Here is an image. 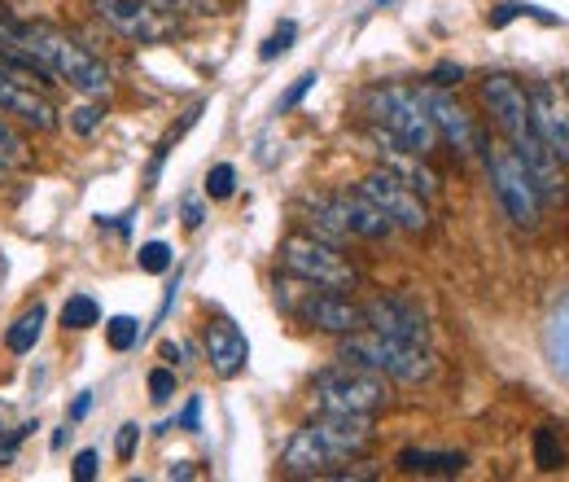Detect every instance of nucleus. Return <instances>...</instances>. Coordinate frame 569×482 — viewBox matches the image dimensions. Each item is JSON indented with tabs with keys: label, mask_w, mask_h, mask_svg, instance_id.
I'll return each mask as SVG.
<instances>
[{
	"label": "nucleus",
	"mask_w": 569,
	"mask_h": 482,
	"mask_svg": "<svg viewBox=\"0 0 569 482\" xmlns=\"http://www.w3.org/2000/svg\"><path fill=\"white\" fill-rule=\"evenodd\" d=\"M368 443H372L368 412H320L285 443L281 474L285 479H334V470L363 457Z\"/></svg>",
	"instance_id": "nucleus-1"
},
{
	"label": "nucleus",
	"mask_w": 569,
	"mask_h": 482,
	"mask_svg": "<svg viewBox=\"0 0 569 482\" xmlns=\"http://www.w3.org/2000/svg\"><path fill=\"white\" fill-rule=\"evenodd\" d=\"M18 44H27L62 84H71L84 97H110L114 80L102 57H93L75 35H66L53 22H22L18 27Z\"/></svg>",
	"instance_id": "nucleus-2"
},
{
	"label": "nucleus",
	"mask_w": 569,
	"mask_h": 482,
	"mask_svg": "<svg viewBox=\"0 0 569 482\" xmlns=\"http://www.w3.org/2000/svg\"><path fill=\"white\" fill-rule=\"evenodd\" d=\"M363 111L372 115V123L381 132H390L403 149L412 154H430L434 140H439V127L430 119V106H425V88H408V84H377L363 93Z\"/></svg>",
	"instance_id": "nucleus-3"
},
{
	"label": "nucleus",
	"mask_w": 569,
	"mask_h": 482,
	"mask_svg": "<svg viewBox=\"0 0 569 482\" xmlns=\"http://www.w3.org/2000/svg\"><path fill=\"white\" fill-rule=\"evenodd\" d=\"M276 298L307 329H320V334H334V338L363 329V307L346 290H329V285H316V281L298 276V285H289V281L276 285Z\"/></svg>",
	"instance_id": "nucleus-4"
},
{
	"label": "nucleus",
	"mask_w": 569,
	"mask_h": 482,
	"mask_svg": "<svg viewBox=\"0 0 569 482\" xmlns=\"http://www.w3.org/2000/svg\"><path fill=\"white\" fill-rule=\"evenodd\" d=\"M341 360L363 364L381 377H394V381H425L434 373V360H430V347L421 343H399V338H386L377 329H355L341 338Z\"/></svg>",
	"instance_id": "nucleus-5"
},
{
	"label": "nucleus",
	"mask_w": 569,
	"mask_h": 482,
	"mask_svg": "<svg viewBox=\"0 0 569 482\" xmlns=\"http://www.w3.org/2000/svg\"><path fill=\"white\" fill-rule=\"evenodd\" d=\"M312 395H316V404L325 412H368L372 417V412H381L390 404V381L381 373L363 368V364L341 360L316 373Z\"/></svg>",
	"instance_id": "nucleus-6"
},
{
	"label": "nucleus",
	"mask_w": 569,
	"mask_h": 482,
	"mask_svg": "<svg viewBox=\"0 0 569 482\" xmlns=\"http://www.w3.org/2000/svg\"><path fill=\"white\" fill-rule=\"evenodd\" d=\"M482 149H486V171H491V185H495L499 207L508 211V220L517 229H535L539 224V211H544V193H539L530 167L504 140H486Z\"/></svg>",
	"instance_id": "nucleus-7"
},
{
	"label": "nucleus",
	"mask_w": 569,
	"mask_h": 482,
	"mask_svg": "<svg viewBox=\"0 0 569 482\" xmlns=\"http://www.w3.org/2000/svg\"><path fill=\"white\" fill-rule=\"evenodd\" d=\"M281 268L289 276H303V281H316V285H329V290H355L359 285V272L355 263L341 254L334 241L316 238V233H289L276 250Z\"/></svg>",
	"instance_id": "nucleus-8"
},
{
	"label": "nucleus",
	"mask_w": 569,
	"mask_h": 482,
	"mask_svg": "<svg viewBox=\"0 0 569 482\" xmlns=\"http://www.w3.org/2000/svg\"><path fill=\"white\" fill-rule=\"evenodd\" d=\"M381 211H386V220L394 224V229H403V233H425L430 229V211H425V193H417V189H408L390 167H377L372 176H363V185H359Z\"/></svg>",
	"instance_id": "nucleus-9"
},
{
	"label": "nucleus",
	"mask_w": 569,
	"mask_h": 482,
	"mask_svg": "<svg viewBox=\"0 0 569 482\" xmlns=\"http://www.w3.org/2000/svg\"><path fill=\"white\" fill-rule=\"evenodd\" d=\"M97 18L114 27L118 35L136 40V44H158L167 35H176V18L158 13L149 0H93Z\"/></svg>",
	"instance_id": "nucleus-10"
},
{
	"label": "nucleus",
	"mask_w": 569,
	"mask_h": 482,
	"mask_svg": "<svg viewBox=\"0 0 569 482\" xmlns=\"http://www.w3.org/2000/svg\"><path fill=\"white\" fill-rule=\"evenodd\" d=\"M482 102H486V111L495 115L499 132H504L513 145H517L521 136L535 132V119H530V93H526L513 75H491V80H482Z\"/></svg>",
	"instance_id": "nucleus-11"
},
{
	"label": "nucleus",
	"mask_w": 569,
	"mask_h": 482,
	"mask_svg": "<svg viewBox=\"0 0 569 482\" xmlns=\"http://www.w3.org/2000/svg\"><path fill=\"white\" fill-rule=\"evenodd\" d=\"M0 111L9 115V119H22L27 127H35V132H53L57 127V106L44 97V88H35V84H27L13 66H4L0 62Z\"/></svg>",
	"instance_id": "nucleus-12"
},
{
	"label": "nucleus",
	"mask_w": 569,
	"mask_h": 482,
	"mask_svg": "<svg viewBox=\"0 0 569 482\" xmlns=\"http://www.w3.org/2000/svg\"><path fill=\"white\" fill-rule=\"evenodd\" d=\"M530 119H535V132L544 136V145L569 163V97L557 88V84H535L530 88Z\"/></svg>",
	"instance_id": "nucleus-13"
},
{
	"label": "nucleus",
	"mask_w": 569,
	"mask_h": 482,
	"mask_svg": "<svg viewBox=\"0 0 569 482\" xmlns=\"http://www.w3.org/2000/svg\"><path fill=\"white\" fill-rule=\"evenodd\" d=\"M329 207L338 211L341 229H346L350 238L381 241L394 233V224L386 220V211H381L363 189H334V193H329Z\"/></svg>",
	"instance_id": "nucleus-14"
},
{
	"label": "nucleus",
	"mask_w": 569,
	"mask_h": 482,
	"mask_svg": "<svg viewBox=\"0 0 569 482\" xmlns=\"http://www.w3.org/2000/svg\"><path fill=\"white\" fill-rule=\"evenodd\" d=\"M363 325L377 329V334H386V338H399V343H421V347L430 343L425 316L412 303H403V298H372L363 307Z\"/></svg>",
	"instance_id": "nucleus-15"
},
{
	"label": "nucleus",
	"mask_w": 569,
	"mask_h": 482,
	"mask_svg": "<svg viewBox=\"0 0 569 482\" xmlns=\"http://www.w3.org/2000/svg\"><path fill=\"white\" fill-rule=\"evenodd\" d=\"M425 106H430V119H434V127H439V136L452 145L455 154H473V149H482V136H477V127H473V119L464 115V106L455 102V97H447L443 88H425Z\"/></svg>",
	"instance_id": "nucleus-16"
},
{
	"label": "nucleus",
	"mask_w": 569,
	"mask_h": 482,
	"mask_svg": "<svg viewBox=\"0 0 569 482\" xmlns=\"http://www.w3.org/2000/svg\"><path fill=\"white\" fill-rule=\"evenodd\" d=\"M207 360H211V368L220 377H236L250 364V343H245V334L228 316H215L207 325Z\"/></svg>",
	"instance_id": "nucleus-17"
},
{
	"label": "nucleus",
	"mask_w": 569,
	"mask_h": 482,
	"mask_svg": "<svg viewBox=\"0 0 569 482\" xmlns=\"http://www.w3.org/2000/svg\"><path fill=\"white\" fill-rule=\"evenodd\" d=\"M394 465L403 474H434V479H452L464 470V452H425V448H403L394 457Z\"/></svg>",
	"instance_id": "nucleus-18"
},
{
	"label": "nucleus",
	"mask_w": 569,
	"mask_h": 482,
	"mask_svg": "<svg viewBox=\"0 0 569 482\" xmlns=\"http://www.w3.org/2000/svg\"><path fill=\"white\" fill-rule=\"evenodd\" d=\"M544 347H548V360L552 368L569 381V294L552 307L548 316V329H544Z\"/></svg>",
	"instance_id": "nucleus-19"
},
{
	"label": "nucleus",
	"mask_w": 569,
	"mask_h": 482,
	"mask_svg": "<svg viewBox=\"0 0 569 482\" xmlns=\"http://www.w3.org/2000/svg\"><path fill=\"white\" fill-rule=\"evenodd\" d=\"M40 334H44V307L35 303L31 312H22V316L9 325V334H4V347H9L13 356H27V352L40 343Z\"/></svg>",
	"instance_id": "nucleus-20"
},
{
	"label": "nucleus",
	"mask_w": 569,
	"mask_h": 482,
	"mask_svg": "<svg viewBox=\"0 0 569 482\" xmlns=\"http://www.w3.org/2000/svg\"><path fill=\"white\" fill-rule=\"evenodd\" d=\"M0 167H4V171H27V167H31V145H27V136L9 123L4 111H0Z\"/></svg>",
	"instance_id": "nucleus-21"
},
{
	"label": "nucleus",
	"mask_w": 569,
	"mask_h": 482,
	"mask_svg": "<svg viewBox=\"0 0 569 482\" xmlns=\"http://www.w3.org/2000/svg\"><path fill=\"white\" fill-rule=\"evenodd\" d=\"M158 13L167 18H220L224 13V0H149Z\"/></svg>",
	"instance_id": "nucleus-22"
},
{
	"label": "nucleus",
	"mask_w": 569,
	"mask_h": 482,
	"mask_svg": "<svg viewBox=\"0 0 569 482\" xmlns=\"http://www.w3.org/2000/svg\"><path fill=\"white\" fill-rule=\"evenodd\" d=\"M62 325H66V329H93V325H102V307H97V298H88V294H71V298H66V307H62Z\"/></svg>",
	"instance_id": "nucleus-23"
},
{
	"label": "nucleus",
	"mask_w": 569,
	"mask_h": 482,
	"mask_svg": "<svg viewBox=\"0 0 569 482\" xmlns=\"http://www.w3.org/2000/svg\"><path fill=\"white\" fill-rule=\"evenodd\" d=\"M535 465H539L544 474H557V470L566 465V448H561V439H557L552 426L535 430Z\"/></svg>",
	"instance_id": "nucleus-24"
},
{
	"label": "nucleus",
	"mask_w": 569,
	"mask_h": 482,
	"mask_svg": "<svg viewBox=\"0 0 569 482\" xmlns=\"http://www.w3.org/2000/svg\"><path fill=\"white\" fill-rule=\"evenodd\" d=\"M136 338H140V325L131 316H110L106 321V343H110L114 352H131Z\"/></svg>",
	"instance_id": "nucleus-25"
},
{
	"label": "nucleus",
	"mask_w": 569,
	"mask_h": 482,
	"mask_svg": "<svg viewBox=\"0 0 569 482\" xmlns=\"http://www.w3.org/2000/svg\"><path fill=\"white\" fill-rule=\"evenodd\" d=\"M136 263H140V272L158 276V272L171 268V245H167V241H145V245L136 250Z\"/></svg>",
	"instance_id": "nucleus-26"
},
{
	"label": "nucleus",
	"mask_w": 569,
	"mask_h": 482,
	"mask_svg": "<svg viewBox=\"0 0 569 482\" xmlns=\"http://www.w3.org/2000/svg\"><path fill=\"white\" fill-rule=\"evenodd\" d=\"M232 189H236V167L232 163H215L207 171V198L211 202H224V198H232Z\"/></svg>",
	"instance_id": "nucleus-27"
},
{
	"label": "nucleus",
	"mask_w": 569,
	"mask_h": 482,
	"mask_svg": "<svg viewBox=\"0 0 569 482\" xmlns=\"http://www.w3.org/2000/svg\"><path fill=\"white\" fill-rule=\"evenodd\" d=\"M294 40H298V27H294V22H281V27H276V31L263 40L259 57H263V62H276L281 53H289V49H294Z\"/></svg>",
	"instance_id": "nucleus-28"
},
{
	"label": "nucleus",
	"mask_w": 569,
	"mask_h": 482,
	"mask_svg": "<svg viewBox=\"0 0 569 482\" xmlns=\"http://www.w3.org/2000/svg\"><path fill=\"white\" fill-rule=\"evenodd\" d=\"M102 119H106V115H102V111H97V106L88 102V106L71 111V132H75V136H93V132L102 127Z\"/></svg>",
	"instance_id": "nucleus-29"
},
{
	"label": "nucleus",
	"mask_w": 569,
	"mask_h": 482,
	"mask_svg": "<svg viewBox=\"0 0 569 482\" xmlns=\"http://www.w3.org/2000/svg\"><path fill=\"white\" fill-rule=\"evenodd\" d=\"M171 395H176V373L171 368H154L149 373V399L154 404H167Z\"/></svg>",
	"instance_id": "nucleus-30"
},
{
	"label": "nucleus",
	"mask_w": 569,
	"mask_h": 482,
	"mask_svg": "<svg viewBox=\"0 0 569 482\" xmlns=\"http://www.w3.org/2000/svg\"><path fill=\"white\" fill-rule=\"evenodd\" d=\"M316 80H320L316 71H307V75H298V84H294V88H289V93L281 97V106H276V111H281V115H289V111H294V106H298V102H303V97H307V93L316 88Z\"/></svg>",
	"instance_id": "nucleus-31"
},
{
	"label": "nucleus",
	"mask_w": 569,
	"mask_h": 482,
	"mask_svg": "<svg viewBox=\"0 0 569 482\" xmlns=\"http://www.w3.org/2000/svg\"><path fill=\"white\" fill-rule=\"evenodd\" d=\"M97 470H102V457L88 448V452H80L75 461H71V474H75V482H93L97 479Z\"/></svg>",
	"instance_id": "nucleus-32"
},
{
	"label": "nucleus",
	"mask_w": 569,
	"mask_h": 482,
	"mask_svg": "<svg viewBox=\"0 0 569 482\" xmlns=\"http://www.w3.org/2000/svg\"><path fill=\"white\" fill-rule=\"evenodd\" d=\"M521 13H526V4H495V9L486 13V22H491V27L499 31V27H508L513 18H521Z\"/></svg>",
	"instance_id": "nucleus-33"
},
{
	"label": "nucleus",
	"mask_w": 569,
	"mask_h": 482,
	"mask_svg": "<svg viewBox=\"0 0 569 482\" xmlns=\"http://www.w3.org/2000/svg\"><path fill=\"white\" fill-rule=\"evenodd\" d=\"M136 439H140V430H136V426H123V430H118V443H114L118 461H131V452H136Z\"/></svg>",
	"instance_id": "nucleus-34"
},
{
	"label": "nucleus",
	"mask_w": 569,
	"mask_h": 482,
	"mask_svg": "<svg viewBox=\"0 0 569 482\" xmlns=\"http://www.w3.org/2000/svg\"><path fill=\"white\" fill-rule=\"evenodd\" d=\"M460 75H464L460 66H439V71L430 75V84H434V88H447V84H460Z\"/></svg>",
	"instance_id": "nucleus-35"
},
{
	"label": "nucleus",
	"mask_w": 569,
	"mask_h": 482,
	"mask_svg": "<svg viewBox=\"0 0 569 482\" xmlns=\"http://www.w3.org/2000/svg\"><path fill=\"white\" fill-rule=\"evenodd\" d=\"M88 408H93V395H80V399L71 404V412H66V417H71V421H84V417H88Z\"/></svg>",
	"instance_id": "nucleus-36"
},
{
	"label": "nucleus",
	"mask_w": 569,
	"mask_h": 482,
	"mask_svg": "<svg viewBox=\"0 0 569 482\" xmlns=\"http://www.w3.org/2000/svg\"><path fill=\"white\" fill-rule=\"evenodd\" d=\"M198 412H202V399H189V408H185L180 426H185V430H198Z\"/></svg>",
	"instance_id": "nucleus-37"
},
{
	"label": "nucleus",
	"mask_w": 569,
	"mask_h": 482,
	"mask_svg": "<svg viewBox=\"0 0 569 482\" xmlns=\"http://www.w3.org/2000/svg\"><path fill=\"white\" fill-rule=\"evenodd\" d=\"M167 479H202V470H193L189 461H180V465H171V470H167Z\"/></svg>",
	"instance_id": "nucleus-38"
},
{
	"label": "nucleus",
	"mask_w": 569,
	"mask_h": 482,
	"mask_svg": "<svg viewBox=\"0 0 569 482\" xmlns=\"http://www.w3.org/2000/svg\"><path fill=\"white\" fill-rule=\"evenodd\" d=\"M202 224V207L198 202H185V229H198Z\"/></svg>",
	"instance_id": "nucleus-39"
},
{
	"label": "nucleus",
	"mask_w": 569,
	"mask_h": 482,
	"mask_svg": "<svg viewBox=\"0 0 569 482\" xmlns=\"http://www.w3.org/2000/svg\"><path fill=\"white\" fill-rule=\"evenodd\" d=\"M162 356L171 364H185V347H176V343H162Z\"/></svg>",
	"instance_id": "nucleus-40"
},
{
	"label": "nucleus",
	"mask_w": 569,
	"mask_h": 482,
	"mask_svg": "<svg viewBox=\"0 0 569 482\" xmlns=\"http://www.w3.org/2000/svg\"><path fill=\"white\" fill-rule=\"evenodd\" d=\"M0 176H4V167H0Z\"/></svg>",
	"instance_id": "nucleus-41"
}]
</instances>
